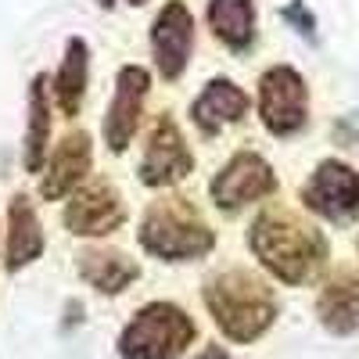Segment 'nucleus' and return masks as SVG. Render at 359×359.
<instances>
[{
    "mask_svg": "<svg viewBox=\"0 0 359 359\" xmlns=\"http://www.w3.org/2000/svg\"><path fill=\"white\" fill-rule=\"evenodd\" d=\"M147 94H151V72L144 65H123L115 72V94H111V104L104 111V126H101L111 155H123L130 140L137 137Z\"/></svg>",
    "mask_w": 359,
    "mask_h": 359,
    "instance_id": "10",
    "label": "nucleus"
},
{
    "mask_svg": "<svg viewBox=\"0 0 359 359\" xmlns=\"http://www.w3.org/2000/svg\"><path fill=\"white\" fill-rule=\"evenodd\" d=\"M280 15H284V22H291V25L298 29V36L316 40V18H313V11L306 8V0H291Z\"/></svg>",
    "mask_w": 359,
    "mask_h": 359,
    "instance_id": "20",
    "label": "nucleus"
},
{
    "mask_svg": "<svg viewBox=\"0 0 359 359\" xmlns=\"http://www.w3.org/2000/svg\"><path fill=\"white\" fill-rule=\"evenodd\" d=\"M194 15L184 0H165V8L151 22V54H155V69L162 79L176 83L187 72L191 50H194Z\"/></svg>",
    "mask_w": 359,
    "mask_h": 359,
    "instance_id": "11",
    "label": "nucleus"
},
{
    "mask_svg": "<svg viewBox=\"0 0 359 359\" xmlns=\"http://www.w3.org/2000/svg\"><path fill=\"white\" fill-rule=\"evenodd\" d=\"M248 108H252V97L245 90L226 76H216V79H208L205 90L191 101V123L201 130V137H216L219 130L241 123L248 115Z\"/></svg>",
    "mask_w": 359,
    "mask_h": 359,
    "instance_id": "14",
    "label": "nucleus"
},
{
    "mask_svg": "<svg viewBox=\"0 0 359 359\" xmlns=\"http://www.w3.org/2000/svg\"><path fill=\"white\" fill-rule=\"evenodd\" d=\"M50 144V97H47V76H33L29 83V118L22 137V165L25 172H43Z\"/></svg>",
    "mask_w": 359,
    "mask_h": 359,
    "instance_id": "19",
    "label": "nucleus"
},
{
    "mask_svg": "<svg viewBox=\"0 0 359 359\" xmlns=\"http://www.w3.org/2000/svg\"><path fill=\"white\" fill-rule=\"evenodd\" d=\"M97 4H101V8H111V4H115V0H97Z\"/></svg>",
    "mask_w": 359,
    "mask_h": 359,
    "instance_id": "22",
    "label": "nucleus"
},
{
    "mask_svg": "<svg viewBox=\"0 0 359 359\" xmlns=\"http://www.w3.org/2000/svg\"><path fill=\"white\" fill-rule=\"evenodd\" d=\"M137 241L147 255L162 262H194L216 248V230L205 223L191 198L165 194L144 208Z\"/></svg>",
    "mask_w": 359,
    "mask_h": 359,
    "instance_id": "3",
    "label": "nucleus"
},
{
    "mask_svg": "<svg viewBox=\"0 0 359 359\" xmlns=\"http://www.w3.org/2000/svg\"><path fill=\"white\" fill-rule=\"evenodd\" d=\"M201 302L212 316L216 331L233 345H252L266 338L280 316L277 291L248 266H226L208 273L201 284Z\"/></svg>",
    "mask_w": 359,
    "mask_h": 359,
    "instance_id": "2",
    "label": "nucleus"
},
{
    "mask_svg": "<svg viewBox=\"0 0 359 359\" xmlns=\"http://www.w3.org/2000/svg\"><path fill=\"white\" fill-rule=\"evenodd\" d=\"M302 205L327 223H352L359 216V169L345 158H323L298 191Z\"/></svg>",
    "mask_w": 359,
    "mask_h": 359,
    "instance_id": "7",
    "label": "nucleus"
},
{
    "mask_svg": "<svg viewBox=\"0 0 359 359\" xmlns=\"http://www.w3.org/2000/svg\"><path fill=\"white\" fill-rule=\"evenodd\" d=\"M130 4H133V8H140V4H147V0H130Z\"/></svg>",
    "mask_w": 359,
    "mask_h": 359,
    "instance_id": "23",
    "label": "nucleus"
},
{
    "mask_svg": "<svg viewBox=\"0 0 359 359\" xmlns=\"http://www.w3.org/2000/svg\"><path fill=\"white\" fill-rule=\"evenodd\" d=\"M90 165H94V137L86 130H69L47 158V169L40 176V198L57 201L72 194L90 176Z\"/></svg>",
    "mask_w": 359,
    "mask_h": 359,
    "instance_id": "12",
    "label": "nucleus"
},
{
    "mask_svg": "<svg viewBox=\"0 0 359 359\" xmlns=\"http://www.w3.org/2000/svg\"><path fill=\"white\" fill-rule=\"evenodd\" d=\"M355 252H359V241H355Z\"/></svg>",
    "mask_w": 359,
    "mask_h": 359,
    "instance_id": "24",
    "label": "nucleus"
},
{
    "mask_svg": "<svg viewBox=\"0 0 359 359\" xmlns=\"http://www.w3.org/2000/svg\"><path fill=\"white\" fill-rule=\"evenodd\" d=\"M205 18H208V29L212 36L230 47V50H248L259 36V11H255V0H208L205 8Z\"/></svg>",
    "mask_w": 359,
    "mask_h": 359,
    "instance_id": "17",
    "label": "nucleus"
},
{
    "mask_svg": "<svg viewBox=\"0 0 359 359\" xmlns=\"http://www.w3.org/2000/svg\"><path fill=\"white\" fill-rule=\"evenodd\" d=\"M43 255V226L36 216V205L29 194H11L8 205V273H18V269L33 266Z\"/></svg>",
    "mask_w": 359,
    "mask_h": 359,
    "instance_id": "15",
    "label": "nucleus"
},
{
    "mask_svg": "<svg viewBox=\"0 0 359 359\" xmlns=\"http://www.w3.org/2000/svg\"><path fill=\"white\" fill-rule=\"evenodd\" d=\"M194 172V151L187 147V137L180 130L176 115L172 111H162L155 118L151 133H147V144H144V158L137 165V176L144 187H172L180 180H187Z\"/></svg>",
    "mask_w": 359,
    "mask_h": 359,
    "instance_id": "8",
    "label": "nucleus"
},
{
    "mask_svg": "<svg viewBox=\"0 0 359 359\" xmlns=\"http://www.w3.org/2000/svg\"><path fill=\"white\" fill-rule=\"evenodd\" d=\"M198 341V323L176 302L155 298L118 331V359H180Z\"/></svg>",
    "mask_w": 359,
    "mask_h": 359,
    "instance_id": "4",
    "label": "nucleus"
},
{
    "mask_svg": "<svg viewBox=\"0 0 359 359\" xmlns=\"http://www.w3.org/2000/svg\"><path fill=\"white\" fill-rule=\"evenodd\" d=\"M277 172L259 151H233L226 158V165L212 176L208 184V194H212L216 208L223 216H237L241 208L273 198L277 194Z\"/></svg>",
    "mask_w": 359,
    "mask_h": 359,
    "instance_id": "6",
    "label": "nucleus"
},
{
    "mask_svg": "<svg viewBox=\"0 0 359 359\" xmlns=\"http://www.w3.org/2000/svg\"><path fill=\"white\" fill-rule=\"evenodd\" d=\"M255 86V108L269 137L287 140L309 126V83L294 65H269Z\"/></svg>",
    "mask_w": 359,
    "mask_h": 359,
    "instance_id": "5",
    "label": "nucleus"
},
{
    "mask_svg": "<svg viewBox=\"0 0 359 359\" xmlns=\"http://www.w3.org/2000/svg\"><path fill=\"white\" fill-rule=\"evenodd\" d=\"M245 241L266 273L287 287L316 280L331 259V241L323 237V230L291 212L287 205H266L252 219Z\"/></svg>",
    "mask_w": 359,
    "mask_h": 359,
    "instance_id": "1",
    "label": "nucleus"
},
{
    "mask_svg": "<svg viewBox=\"0 0 359 359\" xmlns=\"http://www.w3.org/2000/svg\"><path fill=\"white\" fill-rule=\"evenodd\" d=\"M194 359H233V355H230L223 345H205V348H201Z\"/></svg>",
    "mask_w": 359,
    "mask_h": 359,
    "instance_id": "21",
    "label": "nucleus"
},
{
    "mask_svg": "<svg viewBox=\"0 0 359 359\" xmlns=\"http://www.w3.org/2000/svg\"><path fill=\"white\" fill-rule=\"evenodd\" d=\"M86 83H90V43L83 36H69L62 50V65L54 72V101L62 108L65 118H76L86 97Z\"/></svg>",
    "mask_w": 359,
    "mask_h": 359,
    "instance_id": "18",
    "label": "nucleus"
},
{
    "mask_svg": "<svg viewBox=\"0 0 359 359\" xmlns=\"http://www.w3.org/2000/svg\"><path fill=\"white\" fill-rule=\"evenodd\" d=\"M76 269L97 294H123L140 277L137 259H130L123 248H104V245L83 248L76 255Z\"/></svg>",
    "mask_w": 359,
    "mask_h": 359,
    "instance_id": "16",
    "label": "nucleus"
},
{
    "mask_svg": "<svg viewBox=\"0 0 359 359\" xmlns=\"http://www.w3.org/2000/svg\"><path fill=\"white\" fill-rule=\"evenodd\" d=\"M316 320L334 338H348L359 331V269L341 266L323 280L316 294Z\"/></svg>",
    "mask_w": 359,
    "mask_h": 359,
    "instance_id": "13",
    "label": "nucleus"
},
{
    "mask_svg": "<svg viewBox=\"0 0 359 359\" xmlns=\"http://www.w3.org/2000/svg\"><path fill=\"white\" fill-rule=\"evenodd\" d=\"M62 223L76 237L115 233V230H123V223H126V198H123V191H118L111 180H90V184L72 191L65 212H62Z\"/></svg>",
    "mask_w": 359,
    "mask_h": 359,
    "instance_id": "9",
    "label": "nucleus"
}]
</instances>
